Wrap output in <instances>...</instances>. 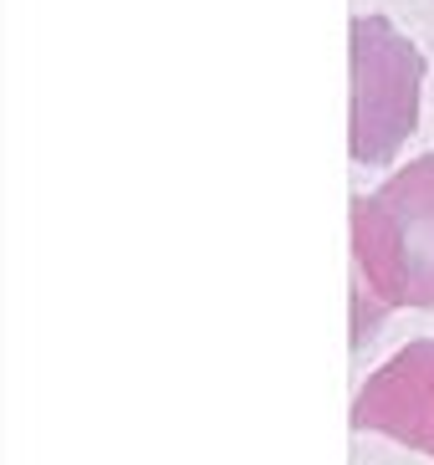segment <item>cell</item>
Segmentation results:
<instances>
[{
	"label": "cell",
	"instance_id": "3",
	"mask_svg": "<svg viewBox=\"0 0 434 465\" xmlns=\"http://www.w3.org/2000/svg\"><path fill=\"white\" fill-rule=\"evenodd\" d=\"M353 430L434 455V338H414L368 373L353 399Z\"/></svg>",
	"mask_w": 434,
	"mask_h": 465
},
{
	"label": "cell",
	"instance_id": "2",
	"mask_svg": "<svg viewBox=\"0 0 434 465\" xmlns=\"http://www.w3.org/2000/svg\"><path fill=\"white\" fill-rule=\"evenodd\" d=\"M424 52L389 15H353V164H394L419 128Z\"/></svg>",
	"mask_w": 434,
	"mask_h": 465
},
{
	"label": "cell",
	"instance_id": "1",
	"mask_svg": "<svg viewBox=\"0 0 434 465\" xmlns=\"http://www.w3.org/2000/svg\"><path fill=\"white\" fill-rule=\"evenodd\" d=\"M399 307L434 312V153L353 200V348Z\"/></svg>",
	"mask_w": 434,
	"mask_h": 465
}]
</instances>
